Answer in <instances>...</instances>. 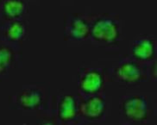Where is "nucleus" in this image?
<instances>
[{
  "label": "nucleus",
  "instance_id": "f257e3e1",
  "mask_svg": "<svg viewBox=\"0 0 157 125\" xmlns=\"http://www.w3.org/2000/svg\"><path fill=\"white\" fill-rule=\"evenodd\" d=\"M53 97L50 86L45 82L23 85L9 97V107L13 111L38 116L52 115Z\"/></svg>",
  "mask_w": 157,
  "mask_h": 125
},
{
  "label": "nucleus",
  "instance_id": "f03ea898",
  "mask_svg": "<svg viewBox=\"0 0 157 125\" xmlns=\"http://www.w3.org/2000/svg\"><path fill=\"white\" fill-rule=\"evenodd\" d=\"M118 107L120 124H151L156 119V100L150 93L124 94Z\"/></svg>",
  "mask_w": 157,
  "mask_h": 125
},
{
  "label": "nucleus",
  "instance_id": "7ed1b4c3",
  "mask_svg": "<svg viewBox=\"0 0 157 125\" xmlns=\"http://www.w3.org/2000/svg\"><path fill=\"white\" fill-rule=\"evenodd\" d=\"M125 24L117 13H99L93 19L90 43L105 50H118L124 40Z\"/></svg>",
  "mask_w": 157,
  "mask_h": 125
},
{
  "label": "nucleus",
  "instance_id": "20e7f679",
  "mask_svg": "<svg viewBox=\"0 0 157 125\" xmlns=\"http://www.w3.org/2000/svg\"><path fill=\"white\" fill-rule=\"evenodd\" d=\"M109 82L121 86H135L148 81L147 65L133 59L129 55L122 56L106 69Z\"/></svg>",
  "mask_w": 157,
  "mask_h": 125
},
{
  "label": "nucleus",
  "instance_id": "39448f33",
  "mask_svg": "<svg viewBox=\"0 0 157 125\" xmlns=\"http://www.w3.org/2000/svg\"><path fill=\"white\" fill-rule=\"evenodd\" d=\"M111 111V98L105 92L87 97L78 95V124L104 123Z\"/></svg>",
  "mask_w": 157,
  "mask_h": 125
},
{
  "label": "nucleus",
  "instance_id": "423d86ee",
  "mask_svg": "<svg viewBox=\"0 0 157 125\" xmlns=\"http://www.w3.org/2000/svg\"><path fill=\"white\" fill-rule=\"evenodd\" d=\"M96 14L70 13L65 17L63 25L64 41L70 43L82 44L90 42V34Z\"/></svg>",
  "mask_w": 157,
  "mask_h": 125
},
{
  "label": "nucleus",
  "instance_id": "0eeeda50",
  "mask_svg": "<svg viewBox=\"0 0 157 125\" xmlns=\"http://www.w3.org/2000/svg\"><path fill=\"white\" fill-rule=\"evenodd\" d=\"M78 94L82 97L93 96L105 92L109 82L106 69L99 66H81L77 72Z\"/></svg>",
  "mask_w": 157,
  "mask_h": 125
},
{
  "label": "nucleus",
  "instance_id": "6e6552de",
  "mask_svg": "<svg viewBox=\"0 0 157 125\" xmlns=\"http://www.w3.org/2000/svg\"><path fill=\"white\" fill-rule=\"evenodd\" d=\"M78 95L61 92L53 97L52 116L56 124H78Z\"/></svg>",
  "mask_w": 157,
  "mask_h": 125
},
{
  "label": "nucleus",
  "instance_id": "1a4fd4ad",
  "mask_svg": "<svg viewBox=\"0 0 157 125\" xmlns=\"http://www.w3.org/2000/svg\"><path fill=\"white\" fill-rule=\"evenodd\" d=\"M129 55L139 62L148 65L156 61L157 42L154 35L140 34L130 42Z\"/></svg>",
  "mask_w": 157,
  "mask_h": 125
},
{
  "label": "nucleus",
  "instance_id": "9d476101",
  "mask_svg": "<svg viewBox=\"0 0 157 125\" xmlns=\"http://www.w3.org/2000/svg\"><path fill=\"white\" fill-rule=\"evenodd\" d=\"M22 45L0 41V81L9 78L14 69L22 67Z\"/></svg>",
  "mask_w": 157,
  "mask_h": 125
},
{
  "label": "nucleus",
  "instance_id": "9b49d317",
  "mask_svg": "<svg viewBox=\"0 0 157 125\" xmlns=\"http://www.w3.org/2000/svg\"><path fill=\"white\" fill-rule=\"evenodd\" d=\"M29 36V19L0 23V41L22 45Z\"/></svg>",
  "mask_w": 157,
  "mask_h": 125
},
{
  "label": "nucleus",
  "instance_id": "f8f14e48",
  "mask_svg": "<svg viewBox=\"0 0 157 125\" xmlns=\"http://www.w3.org/2000/svg\"><path fill=\"white\" fill-rule=\"evenodd\" d=\"M29 4L25 0H0V23L29 19Z\"/></svg>",
  "mask_w": 157,
  "mask_h": 125
},
{
  "label": "nucleus",
  "instance_id": "ddd939ff",
  "mask_svg": "<svg viewBox=\"0 0 157 125\" xmlns=\"http://www.w3.org/2000/svg\"><path fill=\"white\" fill-rule=\"evenodd\" d=\"M157 64L156 61L150 63L147 65V69H148V81H151L155 83L157 79Z\"/></svg>",
  "mask_w": 157,
  "mask_h": 125
},
{
  "label": "nucleus",
  "instance_id": "4468645a",
  "mask_svg": "<svg viewBox=\"0 0 157 125\" xmlns=\"http://www.w3.org/2000/svg\"><path fill=\"white\" fill-rule=\"evenodd\" d=\"M25 1H28V2H29V1H35V0H25Z\"/></svg>",
  "mask_w": 157,
  "mask_h": 125
}]
</instances>
